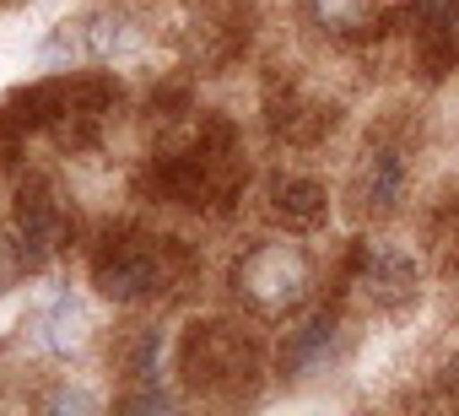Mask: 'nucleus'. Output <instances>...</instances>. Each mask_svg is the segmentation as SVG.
<instances>
[{
	"label": "nucleus",
	"mask_w": 459,
	"mask_h": 416,
	"mask_svg": "<svg viewBox=\"0 0 459 416\" xmlns=\"http://www.w3.org/2000/svg\"><path fill=\"white\" fill-rule=\"evenodd\" d=\"M244 287L260 308H292L308 292V260L292 244H265L244 265Z\"/></svg>",
	"instance_id": "f257e3e1"
},
{
	"label": "nucleus",
	"mask_w": 459,
	"mask_h": 416,
	"mask_svg": "<svg viewBox=\"0 0 459 416\" xmlns=\"http://www.w3.org/2000/svg\"><path fill=\"white\" fill-rule=\"evenodd\" d=\"M22 330H28V341H33L39 351H49V357H71V351L87 341V314H82L76 292L55 282V287L28 308Z\"/></svg>",
	"instance_id": "f03ea898"
},
{
	"label": "nucleus",
	"mask_w": 459,
	"mask_h": 416,
	"mask_svg": "<svg viewBox=\"0 0 459 416\" xmlns=\"http://www.w3.org/2000/svg\"><path fill=\"white\" fill-rule=\"evenodd\" d=\"M357 287H362L378 308H400V303L416 298V260H411L405 249L373 238V244H362V255H357Z\"/></svg>",
	"instance_id": "7ed1b4c3"
},
{
	"label": "nucleus",
	"mask_w": 459,
	"mask_h": 416,
	"mask_svg": "<svg viewBox=\"0 0 459 416\" xmlns=\"http://www.w3.org/2000/svg\"><path fill=\"white\" fill-rule=\"evenodd\" d=\"M92 282H98V292L114 298V303H141V298L157 287V255H152V249H135V244H114V249L98 255Z\"/></svg>",
	"instance_id": "20e7f679"
},
{
	"label": "nucleus",
	"mask_w": 459,
	"mask_h": 416,
	"mask_svg": "<svg viewBox=\"0 0 459 416\" xmlns=\"http://www.w3.org/2000/svg\"><path fill=\"white\" fill-rule=\"evenodd\" d=\"M60 238H65V222H60V212H55V200H44V195H22V205H17V249H22V260L28 265H44V260H55L60 255Z\"/></svg>",
	"instance_id": "39448f33"
},
{
	"label": "nucleus",
	"mask_w": 459,
	"mask_h": 416,
	"mask_svg": "<svg viewBox=\"0 0 459 416\" xmlns=\"http://www.w3.org/2000/svg\"><path fill=\"white\" fill-rule=\"evenodd\" d=\"M400 189H405V162H400L389 146L368 152L362 168H357V200L368 205V212H394V205H400Z\"/></svg>",
	"instance_id": "423d86ee"
},
{
	"label": "nucleus",
	"mask_w": 459,
	"mask_h": 416,
	"mask_svg": "<svg viewBox=\"0 0 459 416\" xmlns=\"http://www.w3.org/2000/svg\"><path fill=\"white\" fill-rule=\"evenodd\" d=\"M276 212L292 222V228H319L330 217V195L314 184V178H281L276 184Z\"/></svg>",
	"instance_id": "0eeeda50"
},
{
	"label": "nucleus",
	"mask_w": 459,
	"mask_h": 416,
	"mask_svg": "<svg viewBox=\"0 0 459 416\" xmlns=\"http://www.w3.org/2000/svg\"><path fill=\"white\" fill-rule=\"evenodd\" d=\"M330 346H335V319L319 314V319H308L287 335V368H319L330 357Z\"/></svg>",
	"instance_id": "6e6552de"
},
{
	"label": "nucleus",
	"mask_w": 459,
	"mask_h": 416,
	"mask_svg": "<svg viewBox=\"0 0 459 416\" xmlns=\"http://www.w3.org/2000/svg\"><path fill=\"white\" fill-rule=\"evenodd\" d=\"M22 271H28V260H22V249L17 244H6L0 238V298H6L17 282H22Z\"/></svg>",
	"instance_id": "1a4fd4ad"
},
{
	"label": "nucleus",
	"mask_w": 459,
	"mask_h": 416,
	"mask_svg": "<svg viewBox=\"0 0 459 416\" xmlns=\"http://www.w3.org/2000/svg\"><path fill=\"white\" fill-rule=\"evenodd\" d=\"M454 384H459V362H454Z\"/></svg>",
	"instance_id": "9d476101"
}]
</instances>
